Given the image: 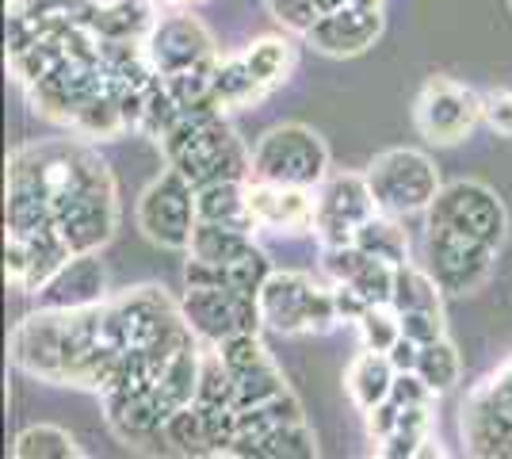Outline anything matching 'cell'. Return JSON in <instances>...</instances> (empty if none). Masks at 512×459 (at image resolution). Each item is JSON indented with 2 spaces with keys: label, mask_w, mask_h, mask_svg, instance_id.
<instances>
[{
  "label": "cell",
  "mask_w": 512,
  "mask_h": 459,
  "mask_svg": "<svg viewBox=\"0 0 512 459\" xmlns=\"http://www.w3.org/2000/svg\"><path fill=\"white\" fill-rule=\"evenodd\" d=\"M107 184H115L107 161L77 138L23 146L8 161V234H43L54 226V215L65 203Z\"/></svg>",
  "instance_id": "cell-1"
},
{
  "label": "cell",
  "mask_w": 512,
  "mask_h": 459,
  "mask_svg": "<svg viewBox=\"0 0 512 459\" xmlns=\"http://www.w3.org/2000/svg\"><path fill=\"white\" fill-rule=\"evenodd\" d=\"M169 169L184 173L195 188H207L218 180H249L253 153L226 123V111L218 108H184V115L157 142Z\"/></svg>",
  "instance_id": "cell-2"
},
{
  "label": "cell",
  "mask_w": 512,
  "mask_h": 459,
  "mask_svg": "<svg viewBox=\"0 0 512 459\" xmlns=\"http://www.w3.org/2000/svg\"><path fill=\"white\" fill-rule=\"evenodd\" d=\"M260 318L264 326L283 333V337H302V333H329L341 326V310L333 287H321L310 272L283 268L272 272L260 287Z\"/></svg>",
  "instance_id": "cell-3"
},
{
  "label": "cell",
  "mask_w": 512,
  "mask_h": 459,
  "mask_svg": "<svg viewBox=\"0 0 512 459\" xmlns=\"http://www.w3.org/2000/svg\"><path fill=\"white\" fill-rule=\"evenodd\" d=\"M249 176L264 180V184L318 192L321 180L329 176V146L306 123H279L260 134V142L253 146V173Z\"/></svg>",
  "instance_id": "cell-4"
},
{
  "label": "cell",
  "mask_w": 512,
  "mask_h": 459,
  "mask_svg": "<svg viewBox=\"0 0 512 459\" xmlns=\"http://www.w3.org/2000/svg\"><path fill=\"white\" fill-rule=\"evenodd\" d=\"M367 184L375 207L394 219H409V215H425L432 199L440 196V169L425 150L413 146H394L383 150L371 165H367Z\"/></svg>",
  "instance_id": "cell-5"
},
{
  "label": "cell",
  "mask_w": 512,
  "mask_h": 459,
  "mask_svg": "<svg viewBox=\"0 0 512 459\" xmlns=\"http://www.w3.org/2000/svg\"><path fill=\"white\" fill-rule=\"evenodd\" d=\"M195 222H199V211H195V184L184 173H176V169H165V173L157 176L150 188L138 196V230H142L153 245H161V249L188 253Z\"/></svg>",
  "instance_id": "cell-6"
},
{
  "label": "cell",
  "mask_w": 512,
  "mask_h": 459,
  "mask_svg": "<svg viewBox=\"0 0 512 459\" xmlns=\"http://www.w3.org/2000/svg\"><path fill=\"white\" fill-rule=\"evenodd\" d=\"M482 123V96L451 77H428L413 100V127L432 146L467 142Z\"/></svg>",
  "instance_id": "cell-7"
},
{
  "label": "cell",
  "mask_w": 512,
  "mask_h": 459,
  "mask_svg": "<svg viewBox=\"0 0 512 459\" xmlns=\"http://www.w3.org/2000/svg\"><path fill=\"white\" fill-rule=\"evenodd\" d=\"M425 222L451 226L459 234L486 241L493 249H501L505 238H509V211H505L501 196L493 192L490 184H482V180L444 184L440 196L432 199V207L425 211Z\"/></svg>",
  "instance_id": "cell-8"
},
{
  "label": "cell",
  "mask_w": 512,
  "mask_h": 459,
  "mask_svg": "<svg viewBox=\"0 0 512 459\" xmlns=\"http://www.w3.org/2000/svg\"><path fill=\"white\" fill-rule=\"evenodd\" d=\"M497 249L486 241L459 234L451 226L425 222V268L448 295H474L493 276Z\"/></svg>",
  "instance_id": "cell-9"
},
{
  "label": "cell",
  "mask_w": 512,
  "mask_h": 459,
  "mask_svg": "<svg viewBox=\"0 0 512 459\" xmlns=\"http://www.w3.org/2000/svg\"><path fill=\"white\" fill-rule=\"evenodd\" d=\"M180 310H184L188 326L195 329V337L207 345H218V341L237 337V333H260V326H264L260 299L222 284L188 287Z\"/></svg>",
  "instance_id": "cell-10"
},
{
  "label": "cell",
  "mask_w": 512,
  "mask_h": 459,
  "mask_svg": "<svg viewBox=\"0 0 512 459\" xmlns=\"http://www.w3.org/2000/svg\"><path fill=\"white\" fill-rule=\"evenodd\" d=\"M65 333H69V310H35L27 314L8 337V356L23 375L65 387Z\"/></svg>",
  "instance_id": "cell-11"
},
{
  "label": "cell",
  "mask_w": 512,
  "mask_h": 459,
  "mask_svg": "<svg viewBox=\"0 0 512 459\" xmlns=\"http://www.w3.org/2000/svg\"><path fill=\"white\" fill-rule=\"evenodd\" d=\"M379 207L371 196L367 173H329L318 188V215H314V238L321 249L352 245L356 230L371 219Z\"/></svg>",
  "instance_id": "cell-12"
},
{
  "label": "cell",
  "mask_w": 512,
  "mask_h": 459,
  "mask_svg": "<svg viewBox=\"0 0 512 459\" xmlns=\"http://www.w3.org/2000/svg\"><path fill=\"white\" fill-rule=\"evenodd\" d=\"M146 50H150V62L161 77L214 66L222 58L218 46H214V35L207 31V23L199 20V16H188V12L157 20V27L146 39Z\"/></svg>",
  "instance_id": "cell-13"
},
{
  "label": "cell",
  "mask_w": 512,
  "mask_h": 459,
  "mask_svg": "<svg viewBox=\"0 0 512 459\" xmlns=\"http://www.w3.org/2000/svg\"><path fill=\"white\" fill-rule=\"evenodd\" d=\"M237 410L230 406H207V402H188L172 410L161 440L180 456H226L234 444Z\"/></svg>",
  "instance_id": "cell-14"
},
{
  "label": "cell",
  "mask_w": 512,
  "mask_h": 459,
  "mask_svg": "<svg viewBox=\"0 0 512 459\" xmlns=\"http://www.w3.org/2000/svg\"><path fill=\"white\" fill-rule=\"evenodd\" d=\"M245 196H249V215L256 230H272V234H314V215H318V192L310 188H287V184H264V180H245Z\"/></svg>",
  "instance_id": "cell-15"
},
{
  "label": "cell",
  "mask_w": 512,
  "mask_h": 459,
  "mask_svg": "<svg viewBox=\"0 0 512 459\" xmlns=\"http://www.w3.org/2000/svg\"><path fill=\"white\" fill-rule=\"evenodd\" d=\"M383 8H363V4H344L337 12H325L306 43L325 58H360L383 39Z\"/></svg>",
  "instance_id": "cell-16"
},
{
  "label": "cell",
  "mask_w": 512,
  "mask_h": 459,
  "mask_svg": "<svg viewBox=\"0 0 512 459\" xmlns=\"http://www.w3.org/2000/svg\"><path fill=\"white\" fill-rule=\"evenodd\" d=\"M31 299L43 310H85L107 303V268L100 261V249L73 253Z\"/></svg>",
  "instance_id": "cell-17"
},
{
  "label": "cell",
  "mask_w": 512,
  "mask_h": 459,
  "mask_svg": "<svg viewBox=\"0 0 512 459\" xmlns=\"http://www.w3.org/2000/svg\"><path fill=\"white\" fill-rule=\"evenodd\" d=\"M104 417L107 429L123 444H150V440H161L169 410L150 383H130L104 394Z\"/></svg>",
  "instance_id": "cell-18"
},
{
  "label": "cell",
  "mask_w": 512,
  "mask_h": 459,
  "mask_svg": "<svg viewBox=\"0 0 512 459\" xmlns=\"http://www.w3.org/2000/svg\"><path fill=\"white\" fill-rule=\"evenodd\" d=\"M302 417L306 414H302V402L295 398V391H283V394H276V398H268V402H260V406L237 410L234 444H230V452H226V456L249 459L260 440L272 437L276 429L291 425V421H302Z\"/></svg>",
  "instance_id": "cell-19"
},
{
  "label": "cell",
  "mask_w": 512,
  "mask_h": 459,
  "mask_svg": "<svg viewBox=\"0 0 512 459\" xmlns=\"http://www.w3.org/2000/svg\"><path fill=\"white\" fill-rule=\"evenodd\" d=\"M276 268L268 261V253L253 245L249 253H241L237 261L226 264H203V261H188L184 268V280L188 287H207V284H222V287H234V291H245V295H260L264 280L272 276Z\"/></svg>",
  "instance_id": "cell-20"
},
{
  "label": "cell",
  "mask_w": 512,
  "mask_h": 459,
  "mask_svg": "<svg viewBox=\"0 0 512 459\" xmlns=\"http://www.w3.org/2000/svg\"><path fill=\"white\" fill-rule=\"evenodd\" d=\"M394 379H398V368H394L390 352L363 349L360 356L348 364V372H344V391L352 398V406H356L360 414H367V410H375L379 402L390 398Z\"/></svg>",
  "instance_id": "cell-21"
},
{
  "label": "cell",
  "mask_w": 512,
  "mask_h": 459,
  "mask_svg": "<svg viewBox=\"0 0 512 459\" xmlns=\"http://www.w3.org/2000/svg\"><path fill=\"white\" fill-rule=\"evenodd\" d=\"M153 27H157V12L150 0H100L92 16V31L115 43H146Z\"/></svg>",
  "instance_id": "cell-22"
},
{
  "label": "cell",
  "mask_w": 512,
  "mask_h": 459,
  "mask_svg": "<svg viewBox=\"0 0 512 459\" xmlns=\"http://www.w3.org/2000/svg\"><path fill=\"white\" fill-rule=\"evenodd\" d=\"M211 96L218 111H241V108H253L256 100H264L268 88L249 73L241 54H230V58H218V66H214Z\"/></svg>",
  "instance_id": "cell-23"
},
{
  "label": "cell",
  "mask_w": 512,
  "mask_h": 459,
  "mask_svg": "<svg viewBox=\"0 0 512 459\" xmlns=\"http://www.w3.org/2000/svg\"><path fill=\"white\" fill-rule=\"evenodd\" d=\"M195 211L199 222H222V226H245L256 234V222L249 215L245 180H218L207 188H195Z\"/></svg>",
  "instance_id": "cell-24"
},
{
  "label": "cell",
  "mask_w": 512,
  "mask_h": 459,
  "mask_svg": "<svg viewBox=\"0 0 512 459\" xmlns=\"http://www.w3.org/2000/svg\"><path fill=\"white\" fill-rule=\"evenodd\" d=\"M256 241L253 230L245 226H222V222H195L192 245H188V261L203 264H226L237 261L241 253H249Z\"/></svg>",
  "instance_id": "cell-25"
},
{
  "label": "cell",
  "mask_w": 512,
  "mask_h": 459,
  "mask_svg": "<svg viewBox=\"0 0 512 459\" xmlns=\"http://www.w3.org/2000/svg\"><path fill=\"white\" fill-rule=\"evenodd\" d=\"M241 58H245L249 73L268 92L279 88L295 73V43L287 35H260V39H253V43L241 50Z\"/></svg>",
  "instance_id": "cell-26"
},
{
  "label": "cell",
  "mask_w": 512,
  "mask_h": 459,
  "mask_svg": "<svg viewBox=\"0 0 512 459\" xmlns=\"http://www.w3.org/2000/svg\"><path fill=\"white\" fill-rule=\"evenodd\" d=\"M444 287L440 280L428 272V268H417L413 261L398 264L394 268V291H390V306L398 314L406 310H444Z\"/></svg>",
  "instance_id": "cell-27"
},
{
  "label": "cell",
  "mask_w": 512,
  "mask_h": 459,
  "mask_svg": "<svg viewBox=\"0 0 512 459\" xmlns=\"http://www.w3.org/2000/svg\"><path fill=\"white\" fill-rule=\"evenodd\" d=\"M352 245H360L363 253L394 264V268L409 261V234L402 230V219L383 215V211H375L371 219L363 222L360 230H356V241H352Z\"/></svg>",
  "instance_id": "cell-28"
},
{
  "label": "cell",
  "mask_w": 512,
  "mask_h": 459,
  "mask_svg": "<svg viewBox=\"0 0 512 459\" xmlns=\"http://www.w3.org/2000/svg\"><path fill=\"white\" fill-rule=\"evenodd\" d=\"M413 372L421 375V379H425L436 394H448L451 387L463 379V356H459V349L451 345L448 337H440V341H428V345H421Z\"/></svg>",
  "instance_id": "cell-29"
},
{
  "label": "cell",
  "mask_w": 512,
  "mask_h": 459,
  "mask_svg": "<svg viewBox=\"0 0 512 459\" xmlns=\"http://www.w3.org/2000/svg\"><path fill=\"white\" fill-rule=\"evenodd\" d=\"M16 459H81L85 452L77 448V440L65 433L62 425H31L23 429L12 444Z\"/></svg>",
  "instance_id": "cell-30"
},
{
  "label": "cell",
  "mask_w": 512,
  "mask_h": 459,
  "mask_svg": "<svg viewBox=\"0 0 512 459\" xmlns=\"http://www.w3.org/2000/svg\"><path fill=\"white\" fill-rule=\"evenodd\" d=\"M314 456H318V437H314V429L302 417V421H291V425L276 429L272 437L260 440L249 459H314Z\"/></svg>",
  "instance_id": "cell-31"
},
{
  "label": "cell",
  "mask_w": 512,
  "mask_h": 459,
  "mask_svg": "<svg viewBox=\"0 0 512 459\" xmlns=\"http://www.w3.org/2000/svg\"><path fill=\"white\" fill-rule=\"evenodd\" d=\"M283 391H291V387H287V379L279 372V364L276 360H264V364H256L249 372L234 375V410L260 406V402H268V398H276Z\"/></svg>",
  "instance_id": "cell-32"
},
{
  "label": "cell",
  "mask_w": 512,
  "mask_h": 459,
  "mask_svg": "<svg viewBox=\"0 0 512 459\" xmlns=\"http://www.w3.org/2000/svg\"><path fill=\"white\" fill-rule=\"evenodd\" d=\"M195 402L207 406H230L234 410V372L226 368L222 352L203 341V356H199V387H195Z\"/></svg>",
  "instance_id": "cell-33"
},
{
  "label": "cell",
  "mask_w": 512,
  "mask_h": 459,
  "mask_svg": "<svg viewBox=\"0 0 512 459\" xmlns=\"http://www.w3.org/2000/svg\"><path fill=\"white\" fill-rule=\"evenodd\" d=\"M356 329H360L363 349L390 352L398 341H402V318H398V310H394L390 303L367 306V314L356 322Z\"/></svg>",
  "instance_id": "cell-34"
},
{
  "label": "cell",
  "mask_w": 512,
  "mask_h": 459,
  "mask_svg": "<svg viewBox=\"0 0 512 459\" xmlns=\"http://www.w3.org/2000/svg\"><path fill=\"white\" fill-rule=\"evenodd\" d=\"M214 349L222 352L226 368H230L234 375L249 372V368L264 364V360H272V352H268V345L260 341V333H237V337H226V341H218Z\"/></svg>",
  "instance_id": "cell-35"
},
{
  "label": "cell",
  "mask_w": 512,
  "mask_h": 459,
  "mask_svg": "<svg viewBox=\"0 0 512 459\" xmlns=\"http://www.w3.org/2000/svg\"><path fill=\"white\" fill-rule=\"evenodd\" d=\"M268 12H272V20L287 31V35H310L314 31V23L321 20V8L318 0H268Z\"/></svg>",
  "instance_id": "cell-36"
},
{
  "label": "cell",
  "mask_w": 512,
  "mask_h": 459,
  "mask_svg": "<svg viewBox=\"0 0 512 459\" xmlns=\"http://www.w3.org/2000/svg\"><path fill=\"white\" fill-rule=\"evenodd\" d=\"M482 123L501 138H512V88L482 92Z\"/></svg>",
  "instance_id": "cell-37"
},
{
  "label": "cell",
  "mask_w": 512,
  "mask_h": 459,
  "mask_svg": "<svg viewBox=\"0 0 512 459\" xmlns=\"http://www.w3.org/2000/svg\"><path fill=\"white\" fill-rule=\"evenodd\" d=\"M398 318H402V337L417 341V345L444 337V310H406Z\"/></svg>",
  "instance_id": "cell-38"
},
{
  "label": "cell",
  "mask_w": 512,
  "mask_h": 459,
  "mask_svg": "<svg viewBox=\"0 0 512 459\" xmlns=\"http://www.w3.org/2000/svg\"><path fill=\"white\" fill-rule=\"evenodd\" d=\"M417 352H421V345H417V341H409V337H402V341L390 349V360H394V368H398V372H413Z\"/></svg>",
  "instance_id": "cell-39"
},
{
  "label": "cell",
  "mask_w": 512,
  "mask_h": 459,
  "mask_svg": "<svg viewBox=\"0 0 512 459\" xmlns=\"http://www.w3.org/2000/svg\"><path fill=\"white\" fill-rule=\"evenodd\" d=\"M157 4H165V8H176V12H184V8H195V4H203V0H157Z\"/></svg>",
  "instance_id": "cell-40"
},
{
  "label": "cell",
  "mask_w": 512,
  "mask_h": 459,
  "mask_svg": "<svg viewBox=\"0 0 512 459\" xmlns=\"http://www.w3.org/2000/svg\"><path fill=\"white\" fill-rule=\"evenodd\" d=\"M348 4H363V8H383V0H348Z\"/></svg>",
  "instance_id": "cell-41"
},
{
  "label": "cell",
  "mask_w": 512,
  "mask_h": 459,
  "mask_svg": "<svg viewBox=\"0 0 512 459\" xmlns=\"http://www.w3.org/2000/svg\"><path fill=\"white\" fill-rule=\"evenodd\" d=\"M509 8H512V0H509Z\"/></svg>",
  "instance_id": "cell-42"
}]
</instances>
